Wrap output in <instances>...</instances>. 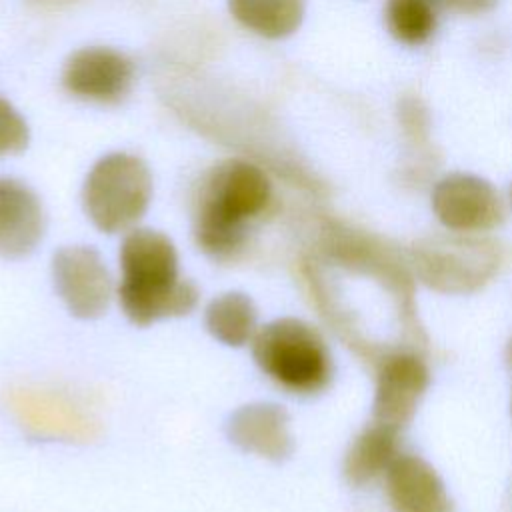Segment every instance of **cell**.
Listing matches in <instances>:
<instances>
[{
  "instance_id": "1",
  "label": "cell",
  "mask_w": 512,
  "mask_h": 512,
  "mask_svg": "<svg viewBox=\"0 0 512 512\" xmlns=\"http://www.w3.org/2000/svg\"><path fill=\"white\" fill-rule=\"evenodd\" d=\"M268 176L246 160H226L210 168L194 200L192 232L196 246L216 260L236 256L248 238L250 222L270 204Z\"/></svg>"
},
{
  "instance_id": "2",
  "label": "cell",
  "mask_w": 512,
  "mask_h": 512,
  "mask_svg": "<svg viewBox=\"0 0 512 512\" xmlns=\"http://www.w3.org/2000/svg\"><path fill=\"white\" fill-rule=\"evenodd\" d=\"M118 302L138 326L184 316L198 302V290L178 274L172 240L152 228L130 230L120 244Z\"/></svg>"
},
{
  "instance_id": "3",
  "label": "cell",
  "mask_w": 512,
  "mask_h": 512,
  "mask_svg": "<svg viewBox=\"0 0 512 512\" xmlns=\"http://www.w3.org/2000/svg\"><path fill=\"white\" fill-rule=\"evenodd\" d=\"M256 366L292 394H316L332 380V358L322 336L306 322L278 318L252 338Z\"/></svg>"
},
{
  "instance_id": "4",
  "label": "cell",
  "mask_w": 512,
  "mask_h": 512,
  "mask_svg": "<svg viewBox=\"0 0 512 512\" xmlns=\"http://www.w3.org/2000/svg\"><path fill=\"white\" fill-rule=\"evenodd\" d=\"M150 200V170L138 156L126 152L102 156L82 186L84 212L106 234L132 228L146 214Z\"/></svg>"
},
{
  "instance_id": "5",
  "label": "cell",
  "mask_w": 512,
  "mask_h": 512,
  "mask_svg": "<svg viewBox=\"0 0 512 512\" xmlns=\"http://www.w3.org/2000/svg\"><path fill=\"white\" fill-rule=\"evenodd\" d=\"M420 278L444 292H464L486 282L496 266L498 252L492 242L470 238H440L416 248Z\"/></svg>"
},
{
  "instance_id": "6",
  "label": "cell",
  "mask_w": 512,
  "mask_h": 512,
  "mask_svg": "<svg viewBox=\"0 0 512 512\" xmlns=\"http://www.w3.org/2000/svg\"><path fill=\"white\" fill-rule=\"evenodd\" d=\"M52 278L70 314L90 320L106 312L114 284L104 260L94 248H60L52 258Z\"/></svg>"
},
{
  "instance_id": "7",
  "label": "cell",
  "mask_w": 512,
  "mask_h": 512,
  "mask_svg": "<svg viewBox=\"0 0 512 512\" xmlns=\"http://www.w3.org/2000/svg\"><path fill=\"white\" fill-rule=\"evenodd\" d=\"M432 210L446 228L456 232L490 230L504 218V204L494 186L464 172L448 174L436 182Z\"/></svg>"
},
{
  "instance_id": "8",
  "label": "cell",
  "mask_w": 512,
  "mask_h": 512,
  "mask_svg": "<svg viewBox=\"0 0 512 512\" xmlns=\"http://www.w3.org/2000/svg\"><path fill=\"white\" fill-rule=\"evenodd\" d=\"M134 84V62L120 50L88 46L72 52L62 70V86L76 98L116 104Z\"/></svg>"
},
{
  "instance_id": "9",
  "label": "cell",
  "mask_w": 512,
  "mask_h": 512,
  "mask_svg": "<svg viewBox=\"0 0 512 512\" xmlns=\"http://www.w3.org/2000/svg\"><path fill=\"white\" fill-rule=\"evenodd\" d=\"M430 376L426 364L410 352H392L380 360L374 422L400 430L410 422L420 398L428 388Z\"/></svg>"
},
{
  "instance_id": "10",
  "label": "cell",
  "mask_w": 512,
  "mask_h": 512,
  "mask_svg": "<svg viewBox=\"0 0 512 512\" xmlns=\"http://www.w3.org/2000/svg\"><path fill=\"white\" fill-rule=\"evenodd\" d=\"M46 216L40 198L20 180L0 176V256L22 258L44 236Z\"/></svg>"
},
{
  "instance_id": "11",
  "label": "cell",
  "mask_w": 512,
  "mask_h": 512,
  "mask_svg": "<svg viewBox=\"0 0 512 512\" xmlns=\"http://www.w3.org/2000/svg\"><path fill=\"white\" fill-rule=\"evenodd\" d=\"M386 496L394 512H450L452 504L436 470L414 454H398L388 466Z\"/></svg>"
},
{
  "instance_id": "12",
  "label": "cell",
  "mask_w": 512,
  "mask_h": 512,
  "mask_svg": "<svg viewBox=\"0 0 512 512\" xmlns=\"http://www.w3.org/2000/svg\"><path fill=\"white\" fill-rule=\"evenodd\" d=\"M232 444L244 452L280 462L292 454L294 442L288 430V414L276 404H248L238 408L226 424Z\"/></svg>"
},
{
  "instance_id": "13",
  "label": "cell",
  "mask_w": 512,
  "mask_h": 512,
  "mask_svg": "<svg viewBox=\"0 0 512 512\" xmlns=\"http://www.w3.org/2000/svg\"><path fill=\"white\" fill-rule=\"evenodd\" d=\"M398 456V430L374 422L362 430L344 458V476L350 484L362 486L386 472Z\"/></svg>"
},
{
  "instance_id": "14",
  "label": "cell",
  "mask_w": 512,
  "mask_h": 512,
  "mask_svg": "<svg viewBox=\"0 0 512 512\" xmlns=\"http://www.w3.org/2000/svg\"><path fill=\"white\" fill-rule=\"evenodd\" d=\"M228 10L244 28L280 40L300 28L306 0H228Z\"/></svg>"
},
{
  "instance_id": "15",
  "label": "cell",
  "mask_w": 512,
  "mask_h": 512,
  "mask_svg": "<svg viewBox=\"0 0 512 512\" xmlns=\"http://www.w3.org/2000/svg\"><path fill=\"white\" fill-rule=\"evenodd\" d=\"M206 328L226 346H244L258 330L256 306L242 292H226L208 304Z\"/></svg>"
},
{
  "instance_id": "16",
  "label": "cell",
  "mask_w": 512,
  "mask_h": 512,
  "mask_svg": "<svg viewBox=\"0 0 512 512\" xmlns=\"http://www.w3.org/2000/svg\"><path fill=\"white\" fill-rule=\"evenodd\" d=\"M384 24L400 44L420 46L436 30V12L430 0H386Z\"/></svg>"
},
{
  "instance_id": "17",
  "label": "cell",
  "mask_w": 512,
  "mask_h": 512,
  "mask_svg": "<svg viewBox=\"0 0 512 512\" xmlns=\"http://www.w3.org/2000/svg\"><path fill=\"white\" fill-rule=\"evenodd\" d=\"M30 142V130L22 114L0 96V156L20 154Z\"/></svg>"
},
{
  "instance_id": "18",
  "label": "cell",
  "mask_w": 512,
  "mask_h": 512,
  "mask_svg": "<svg viewBox=\"0 0 512 512\" xmlns=\"http://www.w3.org/2000/svg\"><path fill=\"white\" fill-rule=\"evenodd\" d=\"M498 0H444V4L456 12L464 14H478L490 10Z\"/></svg>"
},
{
  "instance_id": "19",
  "label": "cell",
  "mask_w": 512,
  "mask_h": 512,
  "mask_svg": "<svg viewBox=\"0 0 512 512\" xmlns=\"http://www.w3.org/2000/svg\"><path fill=\"white\" fill-rule=\"evenodd\" d=\"M510 350H512V348H510Z\"/></svg>"
}]
</instances>
